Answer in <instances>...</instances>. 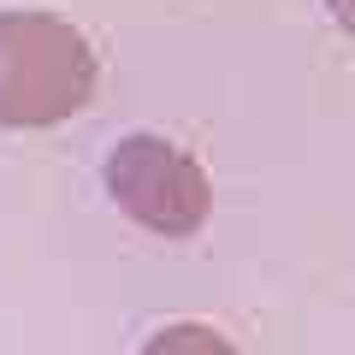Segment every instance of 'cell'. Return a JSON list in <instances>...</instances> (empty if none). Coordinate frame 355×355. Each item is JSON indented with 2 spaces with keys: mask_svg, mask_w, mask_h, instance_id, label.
<instances>
[{
  "mask_svg": "<svg viewBox=\"0 0 355 355\" xmlns=\"http://www.w3.org/2000/svg\"><path fill=\"white\" fill-rule=\"evenodd\" d=\"M101 60L71 18L0 12V125L48 130L95 101Z\"/></svg>",
  "mask_w": 355,
  "mask_h": 355,
  "instance_id": "cell-1",
  "label": "cell"
},
{
  "mask_svg": "<svg viewBox=\"0 0 355 355\" xmlns=\"http://www.w3.org/2000/svg\"><path fill=\"white\" fill-rule=\"evenodd\" d=\"M101 184L119 202V214L154 237H196L214 214V184H207L202 160L154 130H130L113 142Z\"/></svg>",
  "mask_w": 355,
  "mask_h": 355,
  "instance_id": "cell-2",
  "label": "cell"
},
{
  "mask_svg": "<svg viewBox=\"0 0 355 355\" xmlns=\"http://www.w3.org/2000/svg\"><path fill=\"white\" fill-rule=\"evenodd\" d=\"M137 355H237V343L202 320H178V326H160Z\"/></svg>",
  "mask_w": 355,
  "mask_h": 355,
  "instance_id": "cell-3",
  "label": "cell"
},
{
  "mask_svg": "<svg viewBox=\"0 0 355 355\" xmlns=\"http://www.w3.org/2000/svg\"><path fill=\"white\" fill-rule=\"evenodd\" d=\"M326 12H331V24H338L343 36H355V0H326Z\"/></svg>",
  "mask_w": 355,
  "mask_h": 355,
  "instance_id": "cell-4",
  "label": "cell"
}]
</instances>
